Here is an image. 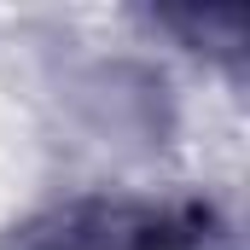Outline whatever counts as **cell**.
<instances>
[{
  "label": "cell",
  "instance_id": "6da1fadb",
  "mask_svg": "<svg viewBox=\"0 0 250 250\" xmlns=\"http://www.w3.org/2000/svg\"><path fill=\"white\" fill-rule=\"evenodd\" d=\"M6 250H233V233L198 198H76L12 227Z\"/></svg>",
  "mask_w": 250,
  "mask_h": 250
},
{
  "label": "cell",
  "instance_id": "7a4b0ae2",
  "mask_svg": "<svg viewBox=\"0 0 250 250\" xmlns=\"http://www.w3.org/2000/svg\"><path fill=\"white\" fill-rule=\"evenodd\" d=\"M151 23L169 29V35H181L192 53H209V59L233 64V70L245 59L250 12H239V6H169V12H151Z\"/></svg>",
  "mask_w": 250,
  "mask_h": 250
}]
</instances>
